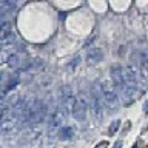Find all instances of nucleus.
<instances>
[{"instance_id": "obj_1", "label": "nucleus", "mask_w": 148, "mask_h": 148, "mask_svg": "<svg viewBox=\"0 0 148 148\" xmlns=\"http://www.w3.org/2000/svg\"><path fill=\"white\" fill-rule=\"evenodd\" d=\"M102 100H103V94H102V88L100 85H96L92 86V91H91V111H92V116H94L96 120H102L103 117V106H102Z\"/></svg>"}, {"instance_id": "obj_2", "label": "nucleus", "mask_w": 148, "mask_h": 148, "mask_svg": "<svg viewBox=\"0 0 148 148\" xmlns=\"http://www.w3.org/2000/svg\"><path fill=\"white\" fill-rule=\"evenodd\" d=\"M100 88H102V94H103V103L110 110H116L119 106V96L114 91V88L111 86L110 80H103L100 83Z\"/></svg>"}, {"instance_id": "obj_3", "label": "nucleus", "mask_w": 148, "mask_h": 148, "mask_svg": "<svg viewBox=\"0 0 148 148\" xmlns=\"http://www.w3.org/2000/svg\"><path fill=\"white\" fill-rule=\"evenodd\" d=\"M90 106V102L83 94H79L76 97V102H74V106H73V116L74 119L79 120V122H83L86 119V110Z\"/></svg>"}, {"instance_id": "obj_4", "label": "nucleus", "mask_w": 148, "mask_h": 148, "mask_svg": "<svg viewBox=\"0 0 148 148\" xmlns=\"http://www.w3.org/2000/svg\"><path fill=\"white\" fill-rule=\"evenodd\" d=\"M66 108H65L63 105H59L56 106L54 111H51V125H49V131L53 133L56 130H60L62 128V123H65V120H66Z\"/></svg>"}, {"instance_id": "obj_5", "label": "nucleus", "mask_w": 148, "mask_h": 148, "mask_svg": "<svg viewBox=\"0 0 148 148\" xmlns=\"http://www.w3.org/2000/svg\"><path fill=\"white\" fill-rule=\"evenodd\" d=\"M120 96H122L125 105L133 103L134 99H136V88H133V86L127 85V83H123V85L120 86Z\"/></svg>"}, {"instance_id": "obj_6", "label": "nucleus", "mask_w": 148, "mask_h": 148, "mask_svg": "<svg viewBox=\"0 0 148 148\" xmlns=\"http://www.w3.org/2000/svg\"><path fill=\"white\" fill-rule=\"evenodd\" d=\"M103 60V51L100 48H90L86 51V63L90 65H97Z\"/></svg>"}, {"instance_id": "obj_7", "label": "nucleus", "mask_w": 148, "mask_h": 148, "mask_svg": "<svg viewBox=\"0 0 148 148\" xmlns=\"http://www.w3.org/2000/svg\"><path fill=\"white\" fill-rule=\"evenodd\" d=\"M111 80H113V83L116 86H122L123 83H125V79H123V68L120 66V65H114L113 68H111Z\"/></svg>"}, {"instance_id": "obj_8", "label": "nucleus", "mask_w": 148, "mask_h": 148, "mask_svg": "<svg viewBox=\"0 0 148 148\" xmlns=\"http://www.w3.org/2000/svg\"><path fill=\"white\" fill-rule=\"evenodd\" d=\"M123 79H125V83L133 88H137V74H136V69L133 66H127L123 68Z\"/></svg>"}, {"instance_id": "obj_9", "label": "nucleus", "mask_w": 148, "mask_h": 148, "mask_svg": "<svg viewBox=\"0 0 148 148\" xmlns=\"http://www.w3.org/2000/svg\"><path fill=\"white\" fill-rule=\"evenodd\" d=\"M74 136V128L73 127H68V125H65L59 130V139L60 140H69V139H73Z\"/></svg>"}, {"instance_id": "obj_10", "label": "nucleus", "mask_w": 148, "mask_h": 148, "mask_svg": "<svg viewBox=\"0 0 148 148\" xmlns=\"http://www.w3.org/2000/svg\"><path fill=\"white\" fill-rule=\"evenodd\" d=\"M8 66L11 68V69H17L18 66H20V57H18L17 54H11L8 57Z\"/></svg>"}, {"instance_id": "obj_11", "label": "nucleus", "mask_w": 148, "mask_h": 148, "mask_svg": "<svg viewBox=\"0 0 148 148\" xmlns=\"http://www.w3.org/2000/svg\"><path fill=\"white\" fill-rule=\"evenodd\" d=\"M79 62H80V56H76L71 62H69V65H68V71L71 73V71H74V69L77 68V65H79Z\"/></svg>"}, {"instance_id": "obj_12", "label": "nucleus", "mask_w": 148, "mask_h": 148, "mask_svg": "<svg viewBox=\"0 0 148 148\" xmlns=\"http://www.w3.org/2000/svg\"><path fill=\"white\" fill-rule=\"evenodd\" d=\"M14 40H16V34H14V32L11 31L6 37H3V39H2V45L5 46V45H8V43H12Z\"/></svg>"}, {"instance_id": "obj_13", "label": "nucleus", "mask_w": 148, "mask_h": 148, "mask_svg": "<svg viewBox=\"0 0 148 148\" xmlns=\"http://www.w3.org/2000/svg\"><path fill=\"white\" fill-rule=\"evenodd\" d=\"M119 127H120V120H114V122L111 123V127H110V136H113V134L117 133Z\"/></svg>"}, {"instance_id": "obj_14", "label": "nucleus", "mask_w": 148, "mask_h": 148, "mask_svg": "<svg viewBox=\"0 0 148 148\" xmlns=\"http://www.w3.org/2000/svg\"><path fill=\"white\" fill-rule=\"evenodd\" d=\"M122 145H123L122 140H117V142L114 143V147H113V148H122Z\"/></svg>"}, {"instance_id": "obj_15", "label": "nucleus", "mask_w": 148, "mask_h": 148, "mask_svg": "<svg viewBox=\"0 0 148 148\" xmlns=\"http://www.w3.org/2000/svg\"><path fill=\"white\" fill-rule=\"evenodd\" d=\"M143 111H145V114H148V100L143 103Z\"/></svg>"}, {"instance_id": "obj_16", "label": "nucleus", "mask_w": 148, "mask_h": 148, "mask_svg": "<svg viewBox=\"0 0 148 148\" xmlns=\"http://www.w3.org/2000/svg\"><path fill=\"white\" fill-rule=\"evenodd\" d=\"M65 17H66V14H65V12H60V14H59V18H60V20H65Z\"/></svg>"}, {"instance_id": "obj_17", "label": "nucleus", "mask_w": 148, "mask_h": 148, "mask_svg": "<svg viewBox=\"0 0 148 148\" xmlns=\"http://www.w3.org/2000/svg\"><path fill=\"white\" fill-rule=\"evenodd\" d=\"M133 148H137V147H136V145H134V147H133Z\"/></svg>"}]
</instances>
